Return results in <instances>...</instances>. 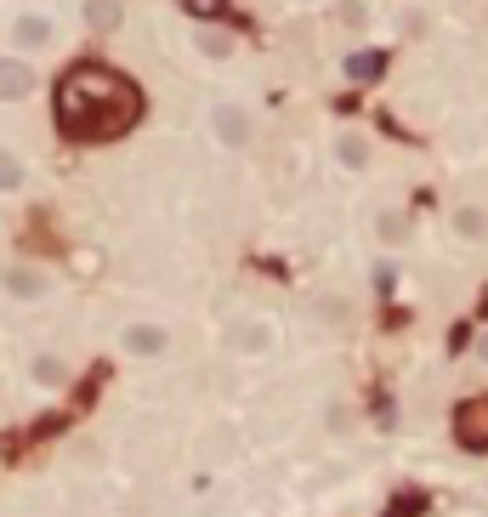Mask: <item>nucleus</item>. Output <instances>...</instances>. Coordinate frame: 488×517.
Masks as SVG:
<instances>
[{"label":"nucleus","mask_w":488,"mask_h":517,"mask_svg":"<svg viewBox=\"0 0 488 517\" xmlns=\"http://www.w3.org/2000/svg\"><path fill=\"white\" fill-rule=\"evenodd\" d=\"M142 120V91L108 63H74L57 80V131L69 143H114Z\"/></svg>","instance_id":"obj_1"},{"label":"nucleus","mask_w":488,"mask_h":517,"mask_svg":"<svg viewBox=\"0 0 488 517\" xmlns=\"http://www.w3.org/2000/svg\"><path fill=\"white\" fill-rule=\"evenodd\" d=\"M454 438L466 449H488V398H466L454 410Z\"/></svg>","instance_id":"obj_2"},{"label":"nucleus","mask_w":488,"mask_h":517,"mask_svg":"<svg viewBox=\"0 0 488 517\" xmlns=\"http://www.w3.org/2000/svg\"><path fill=\"white\" fill-rule=\"evenodd\" d=\"M210 125H216V137H222L227 148H244L250 137H256V120L244 114L239 103H216V114H210Z\"/></svg>","instance_id":"obj_3"},{"label":"nucleus","mask_w":488,"mask_h":517,"mask_svg":"<svg viewBox=\"0 0 488 517\" xmlns=\"http://www.w3.org/2000/svg\"><path fill=\"white\" fill-rule=\"evenodd\" d=\"M35 91V69L18 57H0V103H23Z\"/></svg>","instance_id":"obj_4"},{"label":"nucleus","mask_w":488,"mask_h":517,"mask_svg":"<svg viewBox=\"0 0 488 517\" xmlns=\"http://www.w3.org/2000/svg\"><path fill=\"white\" fill-rule=\"evenodd\" d=\"M0 285H6V296H18V302H40V296L52 290V279H46L40 268H6Z\"/></svg>","instance_id":"obj_5"},{"label":"nucleus","mask_w":488,"mask_h":517,"mask_svg":"<svg viewBox=\"0 0 488 517\" xmlns=\"http://www.w3.org/2000/svg\"><path fill=\"white\" fill-rule=\"evenodd\" d=\"M120 341H125V353H137V358H159L165 347H171V336H165L159 324H131Z\"/></svg>","instance_id":"obj_6"},{"label":"nucleus","mask_w":488,"mask_h":517,"mask_svg":"<svg viewBox=\"0 0 488 517\" xmlns=\"http://www.w3.org/2000/svg\"><path fill=\"white\" fill-rule=\"evenodd\" d=\"M12 40H18L23 52H35V46H46V40H52V18H40V12H23V18L12 23Z\"/></svg>","instance_id":"obj_7"},{"label":"nucleus","mask_w":488,"mask_h":517,"mask_svg":"<svg viewBox=\"0 0 488 517\" xmlns=\"http://www.w3.org/2000/svg\"><path fill=\"white\" fill-rule=\"evenodd\" d=\"M454 233H460V239H471V245H477V239H488V211H483V205H460V211H454Z\"/></svg>","instance_id":"obj_8"},{"label":"nucleus","mask_w":488,"mask_h":517,"mask_svg":"<svg viewBox=\"0 0 488 517\" xmlns=\"http://www.w3.org/2000/svg\"><path fill=\"white\" fill-rule=\"evenodd\" d=\"M347 74H352V80H381V74H386V52H352Z\"/></svg>","instance_id":"obj_9"},{"label":"nucleus","mask_w":488,"mask_h":517,"mask_svg":"<svg viewBox=\"0 0 488 517\" xmlns=\"http://www.w3.org/2000/svg\"><path fill=\"white\" fill-rule=\"evenodd\" d=\"M86 23L103 35V29H120V0H86Z\"/></svg>","instance_id":"obj_10"},{"label":"nucleus","mask_w":488,"mask_h":517,"mask_svg":"<svg viewBox=\"0 0 488 517\" xmlns=\"http://www.w3.org/2000/svg\"><path fill=\"white\" fill-rule=\"evenodd\" d=\"M40 381V387H63V381H69V370H63V358H52V353H40L35 358V370H29Z\"/></svg>","instance_id":"obj_11"},{"label":"nucleus","mask_w":488,"mask_h":517,"mask_svg":"<svg viewBox=\"0 0 488 517\" xmlns=\"http://www.w3.org/2000/svg\"><path fill=\"white\" fill-rule=\"evenodd\" d=\"M335 154H341V165H352V171H364V165H369V143H364V137H352V131L335 143Z\"/></svg>","instance_id":"obj_12"},{"label":"nucleus","mask_w":488,"mask_h":517,"mask_svg":"<svg viewBox=\"0 0 488 517\" xmlns=\"http://www.w3.org/2000/svg\"><path fill=\"white\" fill-rule=\"evenodd\" d=\"M267 324H233V347H244V353H262L267 347Z\"/></svg>","instance_id":"obj_13"},{"label":"nucleus","mask_w":488,"mask_h":517,"mask_svg":"<svg viewBox=\"0 0 488 517\" xmlns=\"http://www.w3.org/2000/svg\"><path fill=\"white\" fill-rule=\"evenodd\" d=\"M199 52L205 57H233V35H227V29H199Z\"/></svg>","instance_id":"obj_14"},{"label":"nucleus","mask_w":488,"mask_h":517,"mask_svg":"<svg viewBox=\"0 0 488 517\" xmlns=\"http://www.w3.org/2000/svg\"><path fill=\"white\" fill-rule=\"evenodd\" d=\"M18 188H23V160L0 148V194H18Z\"/></svg>","instance_id":"obj_15"},{"label":"nucleus","mask_w":488,"mask_h":517,"mask_svg":"<svg viewBox=\"0 0 488 517\" xmlns=\"http://www.w3.org/2000/svg\"><path fill=\"white\" fill-rule=\"evenodd\" d=\"M409 239V216L403 211H381V245H403Z\"/></svg>","instance_id":"obj_16"},{"label":"nucleus","mask_w":488,"mask_h":517,"mask_svg":"<svg viewBox=\"0 0 488 517\" xmlns=\"http://www.w3.org/2000/svg\"><path fill=\"white\" fill-rule=\"evenodd\" d=\"M182 12H188L193 23H216L227 12V0H182Z\"/></svg>","instance_id":"obj_17"},{"label":"nucleus","mask_w":488,"mask_h":517,"mask_svg":"<svg viewBox=\"0 0 488 517\" xmlns=\"http://www.w3.org/2000/svg\"><path fill=\"white\" fill-rule=\"evenodd\" d=\"M477 364H488V336H477Z\"/></svg>","instance_id":"obj_18"}]
</instances>
